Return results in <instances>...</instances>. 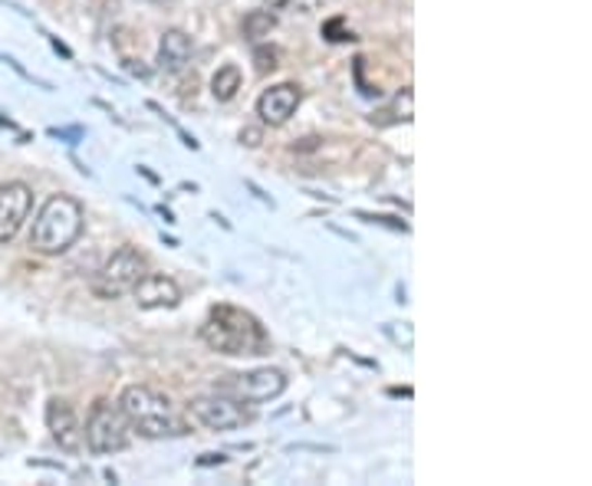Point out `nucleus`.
I'll return each instance as SVG.
<instances>
[{"instance_id": "obj_1", "label": "nucleus", "mask_w": 592, "mask_h": 486, "mask_svg": "<svg viewBox=\"0 0 592 486\" xmlns=\"http://www.w3.org/2000/svg\"><path fill=\"white\" fill-rule=\"evenodd\" d=\"M201 338L211 351L227 358H244V355H264L267 351V332L264 325L237 306H214L201 325Z\"/></svg>"}, {"instance_id": "obj_2", "label": "nucleus", "mask_w": 592, "mask_h": 486, "mask_svg": "<svg viewBox=\"0 0 592 486\" xmlns=\"http://www.w3.org/2000/svg\"><path fill=\"white\" fill-rule=\"evenodd\" d=\"M83 223H86V210L76 197L70 194H53L40 214L34 217V227H30V251L34 254H43V257H60L66 254L73 243L79 240L83 233Z\"/></svg>"}, {"instance_id": "obj_3", "label": "nucleus", "mask_w": 592, "mask_h": 486, "mask_svg": "<svg viewBox=\"0 0 592 486\" xmlns=\"http://www.w3.org/2000/svg\"><path fill=\"white\" fill-rule=\"evenodd\" d=\"M118 411L126 414L129 427L139 434V437H149V440H162V437H178L185 434V424L178 421L172 401L165 395H159L155 388L149 385H129L123 395H118Z\"/></svg>"}, {"instance_id": "obj_4", "label": "nucleus", "mask_w": 592, "mask_h": 486, "mask_svg": "<svg viewBox=\"0 0 592 486\" xmlns=\"http://www.w3.org/2000/svg\"><path fill=\"white\" fill-rule=\"evenodd\" d=\"M83 440H86L89 453H96V457L118 453V450H126V447H129L133 427H129L126 414L118 411V405H112V401H96L92 411H89V418H86Z\"/></svg>"}, {"instance_id": "obj_5", "label": "nucleus", "mask_w": 592, "mask_h": 486, "mask_svg": "<svg viewBox=\"0 0 592 486\" xmlns=\"http://www.w3.org/2000/svg\"><path fill=\"white\" fill-rule=\"evenodd\" d=\"M146 257L136 247H118L92 277V293L99 299H118L136 290V283L146 277Z\"/></svg>"}, {"instance_id": "obj_6", "label": "nucleus", "mask_w": 592, "mask_h": 486, "mask_svg": "<svg viewBox=\"0 0 592 486\" xmlns=\"http://www.w3.org/2000/svg\"><path fill=\"white\" fill-rule=\"evenodd\" d=\"M217 392L237 398L241 405H267L287 392V375L280 369H254L244 375H230L227 382H221Z\"/></svg>"}, {"instance_id": "obj_7", "label": "nucleus", "mask_w": 592, "mask_h": 486, "mask_svg": "<svg viewBox=\"0 0 592 486\" xmlns=\"http://www.w3.org/2000/svg\"><path fill=\"white\" fill-rule=\"evenodd\" d=\"M188 414L207 427V431H237V427H244L251 421V414L244 411V405L224 395V392H214V395H201L188 405Z\"/></svg>"}, {"instance_id": "obj_8", "label": "nucleus", "mask_w": 592, "mask_h": 486, "mask_svg": "<svg viewBox=\"0 0 592 486\" xmlns=\"http://www.w3.org/2000/svg\"><path fill=\"white\" fill-rule=\"evenodd\" d=\"M34 210V191L24 181L0 184V247L11 243Z\"/></svg>"}, {"instance_id": "obj_9", "label": "nucleus", "mask_w": 592, "mask_h": 486, "mask_svg": "<svg viewBox=\"0 0 592 486\" xmlns=\"http://www.w3.org/2000/svg\"><path fill=\"white\" fill-rule=\"evenodd\" d=\"M300 102H303V92L297 82H277V86L264 89V95L257 99V115L264 126L277 129V126H287V122L297 115Z\"/></svg>"}, {"instance_id": "obj_10", "label": "nucleus", "mask_w": 592, "mask_h": 486, "mask_svg": "<svg viewBox=\"0 0 592 486\" xmlns=\"http://www.w3.org/2000/svg\"><path fill=\"white\" fill-rule=\"evenodd\" d=\"M47 431L56 440V447L66 450V453H76L83 447V424H79L76 411L63 398H50V405H47Z\"/></svg>"}, {"instance_id": "obj_11", "label": "nucleus", "mask_w": 592, "mask_h": 486, "mask_svg": "<svg viewBox=\"0 0 592 486\" xmlns=\"http://www.w3.org/2000/svg\"><path fill=\"white\" fill-rule=\"evenodd\" d=\"M133 299L139 309H175L181 303V286L165 273H146L136 283Z\"/></svg>"}, {"instance_id": "obj_12", "label": "nucleus", "mask_w": 592, "mask_h": 486, "mask_svg": "<svg viewBox=\"0 0 592 486\" xmlns=\"http://www.w3.org/2000/svg\"><path fill=\"white\" fill-rule=\"evenodd\" d=\"M191 60V37L185 30H165L159 40V69L178 73Z\"/></svg>"}, {"instance_id": "obj_13", "label": "nucleus", "mask_w": 592, "mask_h": 486, "mask_svg": "<svg viewBox=\"0 0 592 486\" xmlns=\"http://www.w3.org/2000/svg\"><path fill=\"white\" fill-rule=\"evenodd\" d=\"M412 115H415V95H412V89H399L389 105H382V108H376L369 115V122H373V126H379V129H389V126L412 122Z\"/></svg>"}, {"instance_id": "obj_14", "label": "nucleus", "mask_w": 592, "mask_h": 486, "mask_svg": "<svg viewBox=\"0 0 592 486\" xmlns=\"http://www.w3.org/2000/svg\"><path fill=\"white\" fill-rule=\"evenodd\" d=\"M241 82H244L241 66L227 63V66H221V69L214 73V79H211V95H214L217 102H230L237 92H241Z\"/></svg>"}, {"instance_id": "obj_15", "label": "nucleus", "mask_w": 592, "mask_h": 486, "mask_svg": "<svg viewBox=\"0 0 592 486\" xmlns=\"http://www.w3.org/2000/svg\"><path fill=\"white\" fill-rule=\"evenodd\" d=\"M274 30H277V14L274 11H251L244 17V40H251V43H261Z\"/></svg>"}, {"instance_id": "obj_16", "label": "nucleus", "mask_w": 592, "mask_h": 486, "mask_svg": "<svg viewBox=\"0 0 592 486\" xmlns=\"http://www.w3.org/2000/svg\"><path fill=\"white\" fill-rule=\"evenodd\" d=\"M360 220H366V223H382V227H392V230H402V233H408V223L405 220H399V217H386V214H369V210H360L355 214Z\"/></svg>"}, {"instance_id": "obj_17", "label": "nucleus", "mask_w": 592, "mask_h": 486, "mask_svg": "<svg viewBox=\"0 0 592 486\" xmlns=\"http://www.w3.org/2000/svg\"><path fill=\"white\" fill-rule=\"evenodd\" d=\"M280 63H277V50H267V47H261L257 50V69L261 73H274Z\"/></svg>"}, {"instance_id": "obj_18", "label": "nucleus", "mask_w": 592, "mask_h": 486, "mask_svg": "<svg viewBox=\"0 0 592 486\" xmlns=\"http://www.w3.org/2000/svg\"><path fill=\"white\" fill-rule=\"evenodd\" d=\"M241 145L257 149V145H261V129H244V132H241Z\"/></svg>"}, {"instance_id": "obj_19", "label": "nucleus", "mask_w": 592, "mask_h": 486, "mask_svg": "<svg viewBox=\"0 0 592 486\" xmlns=\"http://www.w3.org/2000/svg\"><path fill=\"white\" fill-rule=\"evenodd\" d=\"M224 460H227L224 453H201L198 457V466H221Z\"/></svg>"}, {"instance_id": "obj_20", "label": "nucleus", "mask_w": 592, "mask_h": 486, "mask_svg": "<svg viewBox=\"0 0 592 486\" xmlns=\"http://www.w3.org/2000/svg\"><path fill=\"white\" fill-rule=\"evenodd\" d=\"M264 4H267L270 11H280V8H287V4H290V0H264Z\"/></svg>"}]
</instances>
